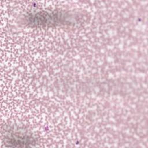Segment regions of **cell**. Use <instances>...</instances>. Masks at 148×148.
Returning a JSON list of instances; mask_svg holds the SVG:
<instances>
[{
    "label": "cell",
    "mask_w": 148,
    "mask_h": 148,
    "mask_svg": "<svg viewBox=\"0 0 148 148\" xmlns=\"http://www.w3.org/2000/svg\"><path fill=\"white\" fill-rule=\"evenodd\" d=\"M68 17L66 14L61 12H38L30 14L28 18V23L32 25L47 26L63 23L66 21Z\"/></svg>",
    "instance_id": "obj_1"
}]
</instances>
